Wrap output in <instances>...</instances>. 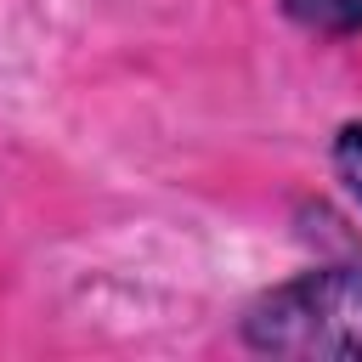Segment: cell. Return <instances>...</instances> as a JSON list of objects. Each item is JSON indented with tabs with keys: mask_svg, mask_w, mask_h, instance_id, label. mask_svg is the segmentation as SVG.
I'll list each match as a JSON object with an SVG mask.
<instances>
[{
	"mask_svg": "<svg viewBox=\"0 0 362 362\" xmlns=\"http://www.w3.org/2000/svg\"><path fill=\"white\" fill-rule=\"evenodd\" d=\"M238 334L266 356H362V260L317 266L255 294Z\"/></svg>",
	"mask_w": 362,
	"mask_h": 362,
	"instance_id": "1",
	"label": "cell"
},
{
	"mask_svg": "<svg viewBox=\"0 0 362 362\" xmlns=\"http://www.w3.org/2000/svg\"><path fill=\"white\" fill-rule=\"evenodd\" d=\"M283 11L317 34H362V0H283Z\"/></svg>",
	"mask_w": 362,
	"mask_h": 362,
	"instance_id": "2",
	"label": "cell"
},
{
	"mask_svg": "<svg viewBox=\"0 0 362 362\" xmlns=\"http://www.w3.org/2000/svg\"><path fill=\"white\" fill-rule=\"evenodd\" d=\"M334 175L345 181V192L362 204V119L356 124H345L339 136H334Z\"/></svg>",
	"mask_w": 362,
	"mask_h": 362,
	"instance_id": "3",
	"label": "cell"
}]
</instances>
